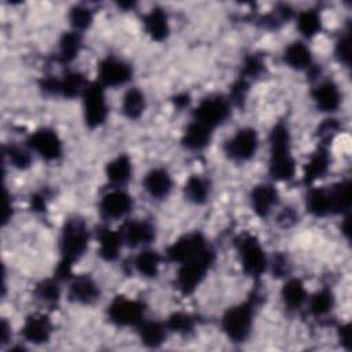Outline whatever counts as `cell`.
Returning <instances> with one entry per match:
<instances>
[{"instance_id": "1", "label": "cell", "mask_w": 352, "mask_h": 352, "mask_svg": "<svg viewBox=\"0 0 352 352\" xmlns=\"http://www.w3.org/2000/svg\"><path fill=\"white\" fill-rule=\"evenodd\" d=\"M89 242V228L87 223L80 217H70L65 221L60 238H59V252L60 261L56 267V275L59 280L69 279L72 274V267L78 261L88 249Z\"/></svg>"}, {"instance_id": "2", "label": "cell", "mask_w": 352, "mask_h": 352, "mask_svg": "<svg viewBox=\"0 0 352 352\" xmlns=\"http://www.w3.org/2000/svg\"><path fill=\"white\" fill-rule=\"evenodd\" d=\"M268 172L274 180L289 182L296 175V161L290 147V132L283 122H278L270 133Z\"/></svg>"}, {"instance_id": "3", "label": "cell", "mask_w": 352, "mask_h": 352, "mask_svg": "<svg viewBox=\"0 0 352 352\" xmlns=\"http://www.w3.org/2000/svg\"><path fill=\"white\" fill-rule=\"evenodd\" d=\"M257 305V294L228 308L221 318V330L232 342H243L250 336Z\"/></svg>"}, {"instance_id": "4", "label": "cell", "mask_w": 352, "mask_h": 352, "mask_svg": "<svg viewBox=\"0 0 352 352\" xmlns=\"http://www.w3.org/2000/svg\"><path fill=\"white\" fill-rule=\"evenodd\" d=\"M214 261V252L212 248L201 253L199 256L179 264L176 274V286L183 294H191L205 279L212 264Z\"/></svg>"}, {"instance_id": "5", "label": "cell", "mask_w": 352, "mask_h": 352, "mask_svg": "<svg viewBox=\"0 0 352 352\" xmlns=\"http://www.w3.org/2000/svg\"><path fill=\"white\" fill-rule=\"evenodd\" d=\"M235 248L238 252L241 267L246 275L252 278H258L265 272L268 267L267 254L256 236L249 234L238 236L235 241Z\"/></svg>"}, {"instance_id": "6", "label": "cell", "mask_w": 352, "mask_h": 352, "mask_svg": "<svg viewBox=\"0 0 352 352\" xmlns=\"http://www.w3.org/2000/svg\"><path fill=\"white\" fill-rule=\"evenodd\" d=\"M81 98L85 124L91 129H95L104 124L109 116V106L106 102L104 88L98 81L91 82L82 91Z\"/></svg>"}, {"instance_id": "7", "label": "cell", "mask_w": 352, "mask_h": 352, "mask_svg": "<svg viewBox=\"0 0 352 352\" xmlns=\"http://www.w3.org/2000/svg\"><path fill=\"white\" fill-rule=\"evenodd\" d=\"M231 114V102L228 98L223 95H212L204 98L198 106L192 111L194 121L208 126L209 129H214Z\"/></svg>"}, {"instance_id": "8", "label": "cell", "mask_w": 352, "mask_h": 352, "mask_svg": "<svg viewBox=\"0 0 352 352\" xmlns=\"http://www.w3.org/2000/svg\"><path fill=\"white\" fill-rule=\"evenodd\" d=\"M144 304L126 298L124 296H117L109 304L107 316L111 323L120 327H138L144 320Z\"/></svg>"}, {"instance_id": "9", "label": "cell", "mask_w": 352, "mask_h": 352, "mask_svg": "<svg viewBox=\"0 0 352 352\" xmlns=\"http://www.w3.org/2000/svg\"><path fill=\"white\" fill-rule=\"evenodd\" d=\"M223 148L224 154L235 162L252 160L258 148V136L256 129L250 126L238 129L230 139L224 142Z\"/></svg>"}, {"instance_id": "10", "label": "cell", "mask_w": 352, "mask_h": 352, "mask_svg": "<svg viewBox=\"0 0 352 352\" xmlns=\"http://www.w3.org/2000/svg\"><path fill=\"white\" fill-rule=\"evenodd\" d=\"M88 85L85 77L80 72H67L63 76H47L40 81V88L50 94L63 98H74L82 94Z\"/></svg>"}, {"instance_id": "11", "label": "cell", "mask_w": 352, "mask_h": 352, "mask_svg": "<svg viewBox=\"0 0 352 352\" xmlns=\"http://www.w3.org/2000/svg\"><path fill=\"white\" fill-rule=\"evenodd\" d=\"M209 248L210 246L208 245L205 236L201 232H188L177 238L166 249V257L176 264H183L199 256Z\"/></svg>"}, {"instance_id": "12", "label": "cell", "mask_w": 352, "mask_h": 352, "mask_svg": "<svg viewBox=\"0 0 352 352\" xmlns=\"http://www.w3.org/2000/svg\"><path fill=\"white\" fill-rule=\"evenodd\" d=\"M25 144L30 151H34L45 161H56L60 158L63 151L60 138L54 129L50 128H40L32 132Z\"/></svg>"}, {"instance_id": "13", "label": "cell", "mask_w": 352, "mask_h": 352, "mask_svg": "<svg viewBox=\"0 0 352 352\" xmlns=\"http://www.w3.org/2000/svg\"><path fill=\"white\" fill-rule=\"evenodd\" d=\"M131 77V65L120 58L106 56L98 65V82L103 88H117L125 85Z\"/></svg>"}, {"instance_id": "14", "label": "cell", "mask_w": 352, "mask_h": 352, "mask_svg": "<svg viewBox=\"0 0 352 352\" xmlns=\"http://www.w3.org/2000/svg\"><path fill=\"white\" fill-rule=\"evenodd\" d=\"M133 206L132 197L121 188L113 187L99 202V212L106 220H118L125 217Z\"/></svg>"}, {"instance_id": "15", "label": "cell", "mask_w": 352, "mask_h": 352, "mask_svg": "<svg viewBox=\"0 0 352 352\" xmlns=\"http://www.w3.org/2000/svg\"><path fill=\"white\" fill-rule=\"evenodd\" d=\"M118 232L122 243L129 248L146 246L155 239V228L148 220H128Z\"/></svg>"}, {"instance_id": "16", "label": "cell", "mask_w": 352, "mask_h": 352, "mask_svg": "<svg viewBox=\"0 0 352 352\" xmlns=\"http://www.w3.org/2000/svg\"><path fill=\"white\" fill-rule=\"evenodd\" d=\"M311 98L318 110L323 113H334L341 106V91L333 80H322L311 89Z\"/></svg>"}, {"instance_id": "17", "label": "cell", "mask_w": 352, "mask_h": 352, "mask_svg": "<svg viewBox=\"0 0 352 352\" xmlns=\"http://www.w3.org/2000/svg\"><path fill=\"white\" fill-rule=\"evenodd\" d=\"M21 334L26 342L34 345L47 342L52 334L51 319L45 314H32L25 319Z\"/></svg>"}, {"instance_id": "18", "label": "cell", "mask_w": 352, "mask_h": 352, "mask_svg": "<svg viewBox=\"0 0 352 352\" xmlns=\"http://www.w3.org/2000/svg\"><path fill=\"white\" fill-rule=\"evenodd\" d=\"M67 296L69 300L76 304L91 305L98 301L100 296V289L89 275H77L69 283Z\"/></svg>"}, {"instance_id": "19", "label": "cell", "mask_w": 352, "mask_h": 352, "mask_svg": "<svg viewBox=\"0 0 352 352\" xmlns=\"http://www.w3.org/2000/svg\"><path fill=\"white\" fill-rule=\"evenodd\" d=\"M278 202L279 194L272 184H257L250 192V205L258 217H267Z\"/></svg>"}, {"instance_id": "20", "label": "cell", "mask_w": 352, "mask_h": 352, "mask_svg": "<svg viewBox=\"0 0 352 352\" xmlns=\"http://www.w3.org/2000/svg\"><path fill=\"white\" fill-rule=\"evenodd\" d=\"M173 187V180L169 172L164 168H154L150 172L146 173L143 179V188L146 192L155 198V199H164L166 198Z\"/></svg>"}, {"instance_id": "21", "label": "cell", "mask_w": 352, "mask_h": 352, "mask_svg": "<svg viewBox=\"0 0 352 352\" xmlns=\"http://www.w3.org/2000/svg\"><path fill=\"white\" fill-rule=\"evenodd\" d=\"M330 153L327 146L319 144V147L311 154L308 162L304 166L302 180L305 184H312L318 179L324 177L330 169Z\"/></svg>"}, {"instance_id": "22", "label": "cell", "mask_w": 352, "mask_h": 352, "mask_svg": "<svg viewBox=\"0 0 352 352\" xmlns=\"http://www.w3.org/2000/svg\"><path fill=\"white\" fill-rule=\"evenodd\" d=\"M98 253L104 261H116L124 246L118 231H113L109 227H99L96 231Z\"/></svg>"}, {"instance_id": "23", "label": "cell", "mask_w": 352, "mask_h": 352, "mask_svg": "<svg viewBox=\"0 0 352 352\" xmlns=\"http://www.w3.org/2000/svg\"><path fill=\"white\" fill-rule=\"evenodd\" d=\"M285 63L294 70H309L314 66L312 52L304 41H293L283 51Z\"/></svg>"}, {"instance_id": "24", "label": "cell", "mask_w": 352, "mask_h": 352, "mask_svg": "<svg viewBox=\"0 0 352 352\" xmlns=\"http://www.w3.org/2000/svg\"><path fill=\"white\" fill-rule=\"evenodd\" d=\"M280 297L286 309L298 311L305 305L308 298V292L301 279L289 278L280 289Z\"/></svg>"}, {"instance_id": "25", "label": "cell", "mask_w": 352, "mask_h": 352, "mask_svg": "<svg viewBox=\"0 0 352 352\" xmlns=\"http://www.w3.org/2000/svg\"><path fill=\"white\" fill-rule=\"evenodd\" d=\"M106 177L113 187H124L132 176V162L128 155L120 154L106 165Z\"/></svg>"}, {"instance_id": "26", "label": "cell", "mask_w": 352, "mask_h": 352, "mask_svg": "<svg viewBox=\"0 0 352 352\" xmlns=\"http://www.w3.org/2000/svg\"><path fill=\"white\" fill-rule=\"evenodd\" d=\"M143 25L147 34L155 40L162 41L169 36L168 15L161 7H154L143 16Z\"/></svg>"}, {"instance_id": "27", "label": "cell", "mask_w": 352, "mask_h": 352, "mask_svg": "<svg viewBox=\"0 0 352 352\" xmlns=\"http://www.w3.org/2000/svg\"><path fill=\"white\" fill-rule=\"evenodd\" d=\"M212 133H213L212 129H209L208 126L192 120L187 125V128L183 133L182 143L188 150L199 151V150H204L205 147H208V144L212 140Z\"/></svg>"}, {"instance_id": "28", "label": "cell", "mask_w": 352, "mask_h": 352, "mask_svg": "<svg viewBox=\"0 0 352 352\" xmlns=\"http://www.w3.org/2000/svg\"><path fill=\"white\" fill-rule=\"evenodd\" d=\"M331 214H346L351 208V182L341 180L327 187Z\"/></svg>"}, {"instance_id": "29", "label": "cell", "mask_w": 352, "mask_h": 352, "mask_svg": "<svg viewBox=\"0 0 352 352\" xmlns=\"http://www.w3.org/2000/svg\"><path fill=\"white\" fill-rule=\"evenodd\" d=\"M138 333L143 345L148 348H158L166 338V326L165 323L157 320L144 319L138 327Z\"/></svg>"}, {"instance_id": "30", "label": "cell", "mask_w": 352, "mask_h": 352, "mask_svg": "<svg viewBox=\"0 0 352 352\" xmlns=\"http://www.w3.org/2000/svg\"><path fill=\"white\" fill-rule=\"evenodd\" d=\"M334 294L331 289L329 287H322L318 292H315L312 296L307 298V307L308 312L315 316V318H323L331 312L334 308Z\"/></svg>"}, {"instance_id": "31", "label": "cell", "mask_w": 352, "mask_h": 352, "mask_svg": "<svg viewBox=\"0 0 352 352\" xmlns=\"http://www.w3.org/2000/svg\"><path fill=\"white\" fill-rule=\"evenodd\" d=\"M81 43H82V37L80 32L70 30L63 33L58 44V52H56L58 62L60 63L73 62L81 50Z\"/></svg>"}, {"instance_id": "32", "label": "cell", "mask_w": 352, "mask_h": 352, "mask_svg": "<svg viewBox=\"0 0 352 352\" xmlns=\"http://www.w3.org/2000/svg\"><path fill=\"white\" fill-rule=\"evenodd\" d=\"M305 206H307V210L315 217H326L331 214L327 188H323V187L311 188L305 198Z\"/></svg>"}, {"instance_id": "33", "label": "cell", "mask_w": 352, "mask_h": 352, "mask_svg": "<svg viewBox=\"0 0 352 352\" xmlns=\"http://www.w3.org/2000/svg\"><path fill=\"white\" fill-rule=\"evenodd\" d=\"M161 256L158 252L151 249H143L133 258L135 270L144 278H155L160 271Z\"/></svg>"}, {"instance_id": "34", "label": "cell", "mask_w": 352, "mask_h": 352, "mask_svg": "<svg viewBox=\"0 0 352 352\" xmlns=\"http://www.w3.org/2000/svg\"><path fill=\"white\" fill-rule=\"evenodd\" d=\"M144 109H146L144 94L139 88H131L124 94L122 102H121V110L126 118L129 120L140 118Z\"/></svg>"}, {"instance_id": "35", "label": "cell", "mask_w": 352, "mask_h": 352, "mask_svg": "<svg viewBox=\"0 0 352 352\" xmlns=\"http://www.w3.org/2000/svg\"><path fill=\"white\" fill-rule=\"evenodd\" d=\"M209 192H210L209 182L199 175L190 176L184 184V197L195 205L205 204L209 197Z\"/></svg>"}, {"instance_id": "36", "label": "cell", "mask_w": 352, "mask_h": 352, "mask_svg": "<svg viewBox=\"0 0 352 352\" xmlns=\"http://www.w3.org/2000/svg\"><path fill=\"white\" fill-rule=\"evenodd\" d=\"M296 19L297 29L305 38H312L322 30V18L316 10L300 11Z\"/></svg>"}, {"instance_id": "37", "label": "cell", "mask_w": 352, "mask_h": 352, "mask_svg": "<svg viewBox=\"0 0 352 352\" xmlns=\"http://www.w3.org/2000/svg\"><path fill=\"white\" fill-rule=\"evenodd\" d=\"M34 296L45 302V304H54L59 300L60 297V286H59V279L58 278H47L41 280L40 283L36 285L34 289Z\"/></svg>"}, {"instance_id": "38", "label": "cell", "mask_w": 352, "mask_h": 352, "mask_svg": "<svg viewBox=\"0 0 352 352\" xmlns=\"http://www.w3.org/2000/svg\"><path fill=\"white\" fill-rule=\"evenodd\" d=\"M165 326L169 331L187 336V334L192 333V330L195 327V319L190 314H186V312H173L172 315L168 316Z\"/></svg>"}, {"instance_id": "39", "label": "cell", "mask_w": 352, "mask_h": 352, "mask_svg": "<svg viewBox=\"0 0 352 352\" xmlns=\"http://www.w3.org/2000/svg\"><path fill=\"white\" fill-rule=\"evenodd\" d=\"M69 21L70 25L73 28V30L76 32H82L85 29H88L94 21V11L82 4L74 6L70 8L69 11Z\"/></svg>"}, {"instance_id": "40", "label": "cell", "mask_w": 352, "mask_h": 352, "mask_svg": "<svg viewBox=\"0 0 352 352\" xmlns=\"http://www.w3.org/2000/svg\"><path fill=\"white\" fill-rule=\"evenodd\" d=\"M4 155L8 158L10 164L16 169H26L32 164L30 150L22 148L21 146H8L4 148Z\"/></svg>"}, {"instance_id": "41", "label": "cell", "mask_w": 352, "mask_h": 352, "mask_svg": "<svg viewBox=\"0 0 352 352\" xmlns=\"http://www.w3.org/2000/svg\"><path fill=\"white\" fill-rule=\"evenodd\" d=\"M264 69H265V63H264V60H263L261 56H258V55H256V54L248 55V56L243 59L242 70H241L239 78H243V80L249 81V80L256 78V77H258L260 74H263V73H264Z\"/></svg>"}, {"instance_id": "42", "label": "cell", "mask_w": 352, "mask_h": 352, "mask_svg": "<svg viewBox=\"0 0 352 352\" xmlns=\"http://www.w3.org/2000/svg\"><path fill=\"white\" fill-rule=\"evenodd\" d=\"M338 131H340V122L337 120H334V118L324 120L318 129V136L322 142L320 144L326 146L329 142H331L333 138L338 133Z\"/></svg>"}, {"instance_id": "43", "label": "cell", "mask_w": 352, "mask_h": 352, "mask_svg": "<svg viewBox=\"0 0 352 352\" xmlns=\"http://www.w3.org/2000/svg\"><path fill=\"white\" fill-rule=\"evenodd\" d=\"M334 54L341 63H344L345 66L349 65V33L348 32L341 34L340 38L337 40Z\"/></svg>"}, {"instance_id": "44", "label": "cell", "mask_w": 352, "mask_h": 352, "mask_svg": "<svg viewBox=\"0 0 352 352\" xmlns=\"http://www.w3.org/2000/svg\"><path fill=\"white\" fill-rule=\"evenodd\" d=\"M271 268H272V274L276 278H286L290 274V264L289 260L285 254H276L274 256V260L271 263Z\"/></svg>"}, {"instance_id": "45", "label": "cell", "mask_w": 352, "mask_h": 352, "mask_svg": "<svg viewBox=\"0 0 352 352\" xmlns=\"http://www.w3.org/2000/svg\"><path fill=\"white\" fill-rule=\"evenodd\" d=\"M298 219V214L292 209V208H285L279 214H278V223L282 227H290L293 226Z\"/></svg>"}, {"instance_id": "46", "label": "cell", "mask_w": 352, "mask_h": 352, "mask_svg": "<svg viewBox=\"0 0 352 352\" xmlns=\"http://www.w3.org/2000/svg\"><path fill=\"white\" fill-rule=\"evenodd\" d=\"M338 338L340 342L345 346V349H351V324L345 323L338 327Z\"/></svg>"}, {"instance_id": "47", "label": "cell", "mask_w": 352, "mask_h": 352, "mask_svg": "<svg viewBox=\"0 0 352 352\" xmlns=\"http://www.w3.org/2000/svg\"><path fill=\"white\" fill-rule=\"evenodd\" d=\"M30 206H32V210L34 212H43L45 210V206H47V198L43 192H38V194H34L30 199Z\"/></svg>"}, {"instance_id": "48", "label": "cell", "mask_w": 352, "mask_h": 352, "mask_svg": "<svg viewBox=\"0 0 352 352\" xmlns=\"http://www.w3.org/2000/svg\"><path fill=\"white\" fill-rule=\"evenodd\" d=\"M10 326L6 320H3V324H1V345H6L8 341H10Z\"/></svg>"}, {"instance_id": "49", "label": "cell", "mask_w": 352, "mask_h": 352, "mask_svg": "<svg viewBox=\"0 0 352 352\" xmlns=\"http://www.w3.org/2000/svg\"><path fill=\"white\" fill-rule=\"evenodd\" d=\"M188 102H190V99H188V95H187V94H180V95H177V96L175 98V103H176L179 107L187 106Z\"/></svg>"}]
</instances>
